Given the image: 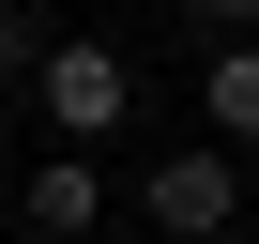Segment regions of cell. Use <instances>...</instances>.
Masks as SVG:
<instances>
[{
	"instance_id": "6da1fadb",
	"label": "cell",
	"mask_w": 259,
	"mask_h": 244,
	"mask_svg": "<svg viewBox=\"0 0 259 244\" xmlns=\"http://www.w3.org/2000/svg\"><path fill=\"white\" fill-rule=\"evenodd\" d=\"M31 107L61 122V153H92V138H122V122H138V61H122L107 31H46V61H31Z\"/></svg>"
},
{
	"instance_id": "7a4b0ae2",
	"label": "cell",
	"mask_w": 259,
	"mask_h": 244,
	"mask_svg": "<svg viewBox=\"0 0 259 244\" xmlns=\"http://www.w3.org/2000/svg\"><path fill=\"white\" fill-rule=\"evenodd\" d=\"M138 229H168V244H229V229H244V153H213V138L153 153V168H138Z\"/></svg>"
},
{
	"instance_id": "3957f363",
	"label": "cell",
	"mask_w": 259,
	"mask_h": 244,
	"mask_svg": "<svg viewBox=\"0 0 259 244\" xmlns=\"http://www.w3.org/2000/svg\"><path fill=\"white\" fill-rule=\"evenodd\" d=\"M16 214H31V244H92V229H107V168H92V153H46V168L16 183Z\"/></svg>"
},
{
	"instance_id": "277c9868",
	"label": "cell",
	"mask_w": 259,
	"mask_h": 244,
	"mask_svg": "<svg viewBox=\"0 0 259 244\" xmlns=\"http://www.w3.org/2000/svg\"><path fill=\"white\" fill-rule=\"evenodd\" d=\"M198 138H213V153H259V31H229V46L198 61Z\"/></svg>"
},
{
	"instance_id": "5b68a950",
	"label": "cell",
	"mask_w": 259,
	"mask_h": 244,
	"mask_svg": "<svg viewBox=\"0 0 259 244\" xmlns=\"http://www.w3.org/2000/svg\"><path fill=\"white\" fill-rule=\"evenodd\" d=\"M46 61V0H0V76H31Z\"/></svg>"
},
{
	"instance_id": "8992f818",
	"label": "cell",
	"mask_w": 259,
	"mask_h": 244,
	"mask_svg": "<svg viewBox=\"0 0 259 244\" xmlns=\"http://www.w3.org/2000/svg\"><path fill=\"white\" fill-rule=\"evenodd\" d=\"M183 16H198V31H259V0H183Z\"/></svg>"
}]
</instances>
